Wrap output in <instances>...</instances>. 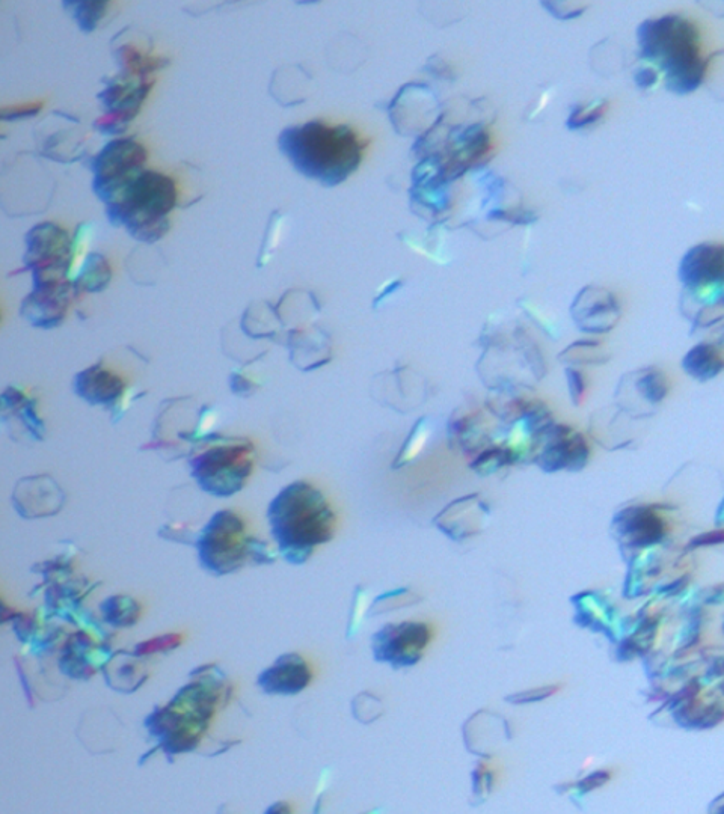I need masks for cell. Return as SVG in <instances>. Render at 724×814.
Wrapping results in <instances>:
<instances>
[{
    "label": "cell",
    "mask_w": 724,
    "mask_h": 814,
    "mask_svg": "<svg viewBox=\"0 0 724 814\" xmlns=\"http://www.w3.org/2000/svg\"><path fill=\"white\" fill-rule=\"evenodd\" d=\"M610 355H605L604 347L596 341H578L560 355V361L571 364H604Z\"/></svg>",
    "instance_id": "4316f807"
},
{
    "label": "cell",
    "mask_w": 724,
    "mask_h": 814,
    "mask_svg": "<svg viewBox=\"0 0 724 814\" xmlns=\"http://www.w3.org/2000/svg\"><path fill=\"white\" fill-rule=\"evenodd\" d=\"M614 527L622 542L636 548L661 542L666 534L663 519L648 507L626 508L614 519Z\"/></svg>",
    "instance_id": "ffe728a7"
},
{
    "label": "cell",
    "mask_w": 724,
    "mask_h": 814,
    "mask_svg": "<svg viewBox=\"0 0 724 814\" xmlns=\"http://www.w3.org/2000/svg\"><path fill=\"white\" fill-rule=\"evenodd\" d=\"M4 432H5L4 427L0 426V435H2V433Z\"/></svg>",
    "instance_id": "ab89813d"
},
{
    "label": "cell",
    "mask_w": 724,
    "mask_h": 814,
    "mask_svg": "<svg viewBox=\"0 0 724 814\" xmlns=\"http://www.w3.org/2000/svg\"><path fill=\"white\" fill-rule=\"evenodd\" d=\"M145 162L147 150L135 139H115L108 142L91 160L94 192L108 206L117 198L127 181L142 171Z\"/></svg>",
    "instance_id": "9c48e42d"
},
{
    "label": "cell",
    "mask_w": 724,
    "mask_h": 814,
    "mask_svg": "<svg viewBox=\"0 0 724 814\" xmlns=\"http://www.w3.org/2000/svg\"><path fill=\"white\" fill-rule=\"evenodd\" d=\"M543 436L545 444L536 460L543 471H581L589 462V445L580 432L568 426H551Z\"/></svg>",
    "instance_id": "5bb4252c"
},
{
    "label": "cell",
    "mask_w": 724,
    "mask_h": 814,
    "mask_svg": "<svg viewBox=\"0 0 724 814\" xmlns=\"http://www.w3.org/2000/svg\"><path fill=\"white\" fill-rule=\"evenodd\" d=\"M352 714L359 723H375L384 714V704H382L381 698L376 697L372 692L364 691L353 698Z\"/></svg>",
    "instance_id": "f1b7e54d"
},
{
    "label": "cell",
    "mask_w": 724,
    "mask_h": 814,
    "mask_svg": "<svg viewBox=\"0 0 724 814\" xmlns=\"http://www.w3.org/2000/svg\"><path fill=\"white\" fill-rule=\"evenodd\" d=\"M106 623L117 628H129L141 617V605L129 596H112L102 603Z\"/></svg>",
    "instance_id": "484cf974"
},
{
    "label": "cell",
    "mask_w": 724,
    "mask_h": 814,
    "mask_svg": "<svg viewBox=\"0 0 724 814\" xmlns=\"http://www.w3.org/2000/svg\"><path fill=\"white\" fill-rule=\"evenodd\" d=\"M225 695L224 683L215 677L189 683L165 707L154 710L145 726L168 756L189 753L200 745Z\"/></svg>",
    "instance_id": "277c9868"
},
{
    "label": "cell",
    "mask_w": 724,
    "mask_h": 814,
    "mask_svg": "<svg viewBox=\"0 0 724 814\" xmlns=\"http://www.w3.org/2000/svg\"><path fill=\"white\" fill-rule=\"evenodd\" d=\"M251 442L225 439L191 460L192 477L213 496H231L245 486L254 468Z\"/></svg>",
    "instance_id": "52a82bcc"
},
{
    "label": "cell",
    "mask_w": 724,
    "mask_h": 814,
    "mask_svg": "<svg viewBox=\"0 0 724 814\" xmlns=\"http://www.w3.org/2000/svg\"><path fill=\"white\" fill-rule=\"evenodd\" d=\"M571 316L580 331L605 334L619 322V302L607 288L584 287L571 305Z\"/></svg>",
    "instance_id": "e0dca14e"
},
{
    "label": "cell",
    "mask_w": 724,
    "mask_h": 814,
    "mask_svg": "<svg viewBox=\"0 0 724 814\" xmlns=\"http://www.w3.org/2000/svg\"><path fill=\"white\" fill-rule=\"evenodd\" d=\"M417 599L418 597L412 594L411 591L406 590V588L390 591V593L382 594L375 600L372 613H384V611H391V609L400 608V606L411 605V603L418 602Z\"/></svg>",
    "instance_id": "4dcf8cb0"
},
{
    "label": "cell",
    "mask_w": 724,
    "mask_h": 814,
    "mask_svg": "<svg viewBox=\"0 0 724 814\" xmlns=\"http://www.w3.org/2000/svg\"><path fill=\"white\" fill-rule=\"evenodd\" d=\"M41 109H43V101H32V103H23V105L7 106V108L0 109V120H28V118L40 114Z\"/></svg>",
    "instance_id": "d6a6232c"
},
{
    "label": "cell",
    "mask_w": 724,
    "mask_h": 814,
    "mask_svg": "<svg viewBox=\"0 0 724 814\" xmlns=\"http://www.w3.org/2000/svg\"><path fill=\"white\" fill-rule=\"evenodd\" d=\"M634 82L640 89H648L658 82V73L654 68H640L634 76Z\"/></svg>",
    "instance_id": "d590c367"
},
{
    "label": "cell",
    "mask_w": 724,
    "mask_h": 814,
    "mask_svg": "<svg viewBox=\"0 0 724 814\" xmlns=\"http://www.w3.org/2000/svg\"><path fill=\"white\" fill-rule=\"evenodd\" d=\"M313 668L301 653H284L274 664L261 671L257 685L269 695H296L313 680Z\"/></svg>",
    "instance_id": "ac0fdd59"
},
{
    "label": "cell",
    "mask_w": 724,
    "mask_h": 814,
    "mask_svg": "<svg viewBox=\"0 0 724 814\" xmlns=\"http://www.w3.org/2000/svg\"><path fill=\"white\" fill-rule=\"evenodd\" d=\"M488 513V507L479 501V495H468L451 502L433 522L448 537L459 542L479 533Z\"/></svg>",
    "instance_id": "d6986e66"
},
{
    "label": "cell",
    "mask_w": 724,
    "mask_h": 814,
    "mask_svg": "<svg viewBox=\"0 0 724 814\" xmlns=\"http://www.w3.org/2000/svg\"><path fill=\"white\" fill-rule=\"evenodd\" d=\"M77 290L68 279L34 282L32 291L23 297L20 316L38 329H55L62 325L76 299Z\"/></svg>",
    "instance_id": "8fae6325"
},
{
    "label": "cell",
    "mask_w": 724,
    "mask_h": 814,
    "mask_svg": "<svg viewBox=\"0 0 724 814\" xmlns=\"http://www.w3.org/2000/svg\"><path fill=\"white\" fill-rule=\"evenodd\" d=\"M183 643L180 634L160 635L153 640L144 641L138 644L135 649L136 656L151 655V653L165 652V650L177 649Z\"/></svg>",
    "instance_id": "1f68e13d"
},
{
    "label": "cell",
    "mask_w": 724,
    "mask_h": 814,
    "mask_svg": "<svg viewBox=\"0 0 724 814\" xmlns=\"http://www.w3.org/2000/svg\"><path fill=\"white\" fill-rule=\"evenodd\" d=\"M65 11L79 26L80 31L91 34L96 31L103 17L108 13V2H91V0H67L64 2Z\"/></svg>",
    "instance_id": "d4e9b609"
},
{
    "label": "cell",
    "mask_w": 724,
    "mask_h": 814,
    "mask_svg": "<svg viewBox=\"0 0 724 814\" xmlns=\"http://www.w3.org/2000/svg\"><path fill=\"white\" fill-rule=\"evenodd\" d=\"M430 637L429 626L424 623L387 625L373 635V656L394 668L411 667L420 661Z\"/></svg>",
    "instance_id": "30bf717a"
},
{
    "label": "cell",
    "mask_w": 724,
    "mask_h": 814,
    "mask_svg": "<svg viewBox=\"0 0 724 814\" xmlns=\"http://www.w3.org/2000/svg\"><path fill=\"white\" fill-rule=\"evenodd\" d=\"M608 778H610V775H608L607 772H596V774L587 777L586 780L581 783V786L584 787V792H589L590 789H595V787L604 784Z\"/></svg>",
    "instance_id": "74e56055"
},
{
    "label": "cell",
    "mask_w": 724,
    "mask_h": 814,
    "mask_svg": "<svg viewBox=\"0 0 724 814\" xmlns=\"http://www.w3.org/2000/svg\"><path fill=\"white\" fill-rule=\"evenodd\" d=\"M270 533L281 557L290 564L310 560L317 546L331 542L337 515L325 493L308 481L284 487L267 510Z\"/></svg>",
    "instance_id": "6da1fadb"
},
{
    "label": "cell",
    "mask_w": 724,
    "mask_h": 814,
    "mask_svg": "<svg viewBox=\"0 0 724 814\" xmlns=\"http://www.w3.org/2000/svg\"><path fill=\"white\" fill-rule=\"evenodd\" d=\"M281 151L296 171L326 187L346 181L362 160V144L355 130L310 121L281 133Z\"/></svg>",
    "instance_id": "7a4b0ae2"
},
{
    "label": "cell",
    "mask_w": 724,
    "mask_h": 814,
    "mask_svg": "<svg viewBox=\"0 0 724 814\" xmlns=\"http://www.w3.org/2000/svg\"><path fill=\"white\" fill-rule=\"evenodd\" d=\"M17 424L31 441L43 442L47 426L40 414V401L25 386L11 383L0 392V426L7 430Z\"/></svg>",
    "instance_id": "9a60e30c"
},
{
    "label": "cell",
    "mask_w": 724,
    "mask_h": 814,
    "mask_svg": "<svg viewBox=\"0 0 724 814\" xmlns=\"http://www.w3.org/2000/svg\"><path fill=\"white\" fill-rule=\"evenodd\" d=\"M682 368L697 382L705 383L723 371V359L712 344H697L682 359Z\"/></svg>",
    "instance_id": "603a6c76"
},
{
    "label": "cell",
    "mask_w": 724,
    "mask_h": 814,
    "mask_svg": "<svg viewBox=\"0 0 724 814\" xmlns=\"http://www.w3.org/2000/svg\"><path fill=\"white\" fill-rule=\"evenodd\" d=\"M175 202L177 189L172 178L156 171H141L106 206V213L114 227L126 228L133 239L153 243L168 231V215Z\"/></svg>",
    "instance_id": "5b68a950"
},
{
    "label": "cell",
    "mask_w": 724,
    "mask_h": 814,
    "mask_svg": "<svg viewBox=\"0 0 724 814\" xmlns=\"http://www.w3.org/2000/svg\"><path fill=\"white\" fill-rule=\"evenodd\" d=\"M605 109H607V101L604 100L596 101L593 105H589V108L575 106V108L572 109L571 115H569L568 121H566V126L571 130L583 129V127L590 126V124L596 123V121L604 115Z\"/></svg>",
    "instance_id": "f546056e"
},
{
    "label": "cell",
    "mask_w": 724,
    "mask_h": 814,
    "mask_svg": "<svg viewBox=\"0 0 724 814\" xmlns=\"http://www.w3.org/2000/svg\"><path fill=\"white\" fill-rule=\"evenodd\" d=\"M153 83L147 79L138 80H112L105 91L100 92L99 98L109 114H124L135 117L141 108L142 101L147 97Z\"/></svg>",
    "instance_id": "44dd1931"
},
{
    "label": "cell",
    "mask_w": 724,
    "mask_h": 814,
    "mask_svg": "<svg viewBox=\"0 0 724 814\" xmlns=\"http://www.w3.org/2000/svg\"><path fill=\"white\" fill-rule=\"evenodd\" d=\"M70 263L71 236L61 225L43 222L26 233L23 266L32 273V282L64 281Z\"/></svg>",
    "instance_id": "ba28073f"
},
{
    "label": "cell",
    "mask_w": 724,
    "mask_h": 814,
    "mask_svg": "<svg viewBox=\"0 0 724 814\" xmlns=\"http://www.w3.org/2000/svg\"><path fill=\"white\" fill-rule=\"evenodd\" d=\"M565 374L572 403L574 406H580L583 403L584 392H586V380H584L583 373L574 368H568Z\"/></svg>",
    "instance_id": "836d02e7"
},
{
    "label": "cell",
    "mask_w": 724,
    "mask_h": 814,
    "mask_svg": "<svg viewBox=\"0 0 724 814\" xmlns=\"http://www.w3.org/2000/svg\"><path fill=\"white\" fill-rule=\"evenodd\" d=\"M679 279L685 288L708 294L714 299H723L724 251L715 243H702L694 246L682 258L679 266Z\"/></svg>",
    "instance_id": "7c38bea8"
},
{
    "label": "cell",
    "mask_w": 724,
    "mask_h": 814,
    "mask_svg": "<svg viewBox=\"0 0 724 814\" xmlns=\"http://www.w3.org/2000/svg\"><path fill=\"white\" fill-rule=\"evenodd\" d=\"M11 501L23 519H43L58 515L67 495L52 475L38 474L20 478Z\"/></svg>",
    "instance_id": "4fadbf2b"
},
{
    "label": "cell",
    "mask_w": 724,
    "mask_h": 814,
    "mask_svg": "<svg viewBox=\"0 0 724 814\" xmlns=\"http://www.w3.org/2000/svg\"><path fill=\"white\" fill-rule=\"evenodd\" d=\"M515 460V456H513L510 448H492V450L480 454L470 466L477 474L486 477V475L494 474L498 469L510 465V463L515 462Z\"/></svg>",
    "instance_id": "83f0119b"
},
{
    "label": "cell",
    "mask_w": 724,
    "mask_h": 814,
    "mask_svg": "<svg viewBox=\"0 0 724 814\" xmlns=\"http://www.w3.org/2000/svg\"><path fill=\"white\" fill-rule=\"evenodd\" d=\"M2 614H4V608H2V605H0V616H2Z\"/></svg>",
    "instance_id": "f35d334b"
},
{
    "label": "cell",
    "mask_w": 724,
    "mask_h": 814,
    "mask_svg": "<svg viewBox=\"0 0 724 814\" xmlns=\"http://www.w3.org/2000/svg\"><path fill=\"white\" fill-rule=\"evenodd\" d=\"M556 691V686H548V688H537L533 689V691H525L521 692V694L510 695V697H507L506 700H509L510 703L515 704L534 703V701L545 700V698L550 697V695H553Z\"/></svg>",
    "instance_id": "e575fe53"
},
{
    "label": "cell",
    "mask_w": 724,
    "mask_h": 814,
    "mask_svg": "<svg viewBox=\"0 0 724 814\" xmlns=\"http://www.w3.org/2000/svg\"><path fill=\"white\" fill-rule=\"evenodd\" d=\"M640 56L654 62L666 73L669 91L684 95L696 91L708 62L700 53L696 26L681 16L646 20L637 29Z\"/></svg>",
    "instance_id": "3957f363"
},
{
    "label": "cell",
    "mask_w": 724,
    "mask_h": 814,
    "mask_svg": "<svg viewBox=\"0 0 724 814\" xmlns=\"http://www.w3.org/2000/svg\"><path fill=\"white\" fill-rule=\"evenodd\" d=\"M197 549L201 567L215 576L230 575L248 560L275 561L269 545L251 537L245 521L233 510H221L210 518L198 536Z\"/></svg>",
    "instance_id": "8992f818"
},
{
    "label": "cell",
    "mask_w": 724,
    "mask_h": 814,
    "mask_svg": "<svg viewBox=\"0 0 724 814\" xmlns=\"http://www.w3.org/2000/svg\"><path fill=\"white\" fill-rule=\"evenodd\" d=\"M74 395L89 406L115 409L127 392V382L118 371L99 361L74 374L71 382Z\"/></svg>",
    "instance_id": "2e32d148"
},
{
    "label": "cell",
    "mask_w": 724,
    "mask_h": 814,
    "mask_svg": "<svg viewBox=\"0 0 724 814\" xmlns=\"http://www.w3.org/2000/svg\"><path fill=\"white\" fill-rule=\"evenodd\" d=\"M723 542V533L721 531H717V533H708L702 534V536L694 537L691 540L690 546L688 548H699V546H711L717 545V543Z\"/></svg>",
    "instance_id": "8d00e7d4"
},
{
    "label": "cell",
    "mask_w": 724,
    "mask_h": 814,
    "mask_svg": "<svg viewBox=\"0 0 724 814\" xmlns=\"http://www.w3.org/2000/svg\"><path fill=\"white\" fill-rule=\"evenodd\" d=\"M112 279V267L108 258L100 252H88L74 270L70 282L77 293H100L106 290Z\"/></svg>",
    "instance_id": "7402d4cb"
},
{
    "label": "cell",
    "mask_w": 724,
    "mask_h": 814,
    "mask_svg": "<svg viewBox=\"0 0 724 814\" xmlns=\"http://www.w3.org/2000/svg\"><path fill=\"white\" fill-rule=\"evenodd\" d=\"M629 382L634 383L639 397L649 404V406H657L658 403L666 398L669 392V382H667L666 374L657 368H648V370H639L636 373L626 374Z\"/></svg>",
    "instance_id": "cb8c5ba5"
}]
</instances>
